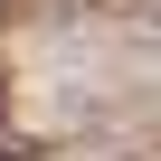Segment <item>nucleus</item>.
<instances>
[{
    "label": "nucleus",
    "instance_id": "1",
    "mask_svg": "<svg viewBox=\"0 0 161 161\" xmlns=\"http://www.w3.org/2000/svg\"><path fill=\"white\" fill-rule=\"evenodd\" d=\"M0 161H29V152H10V142H0Z\"/></svg>",
    "mask_w": 161,
    "mask_h": 161
}]
</instances>
